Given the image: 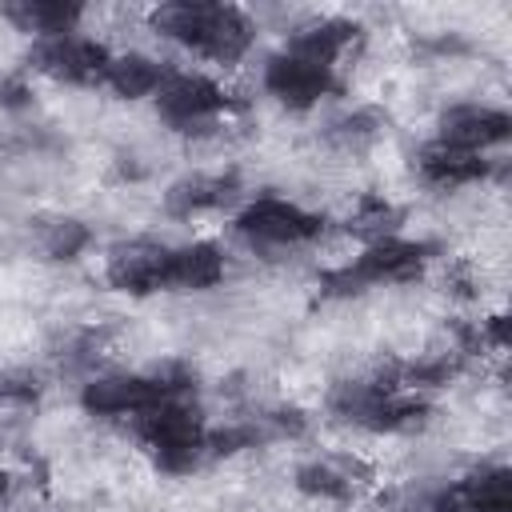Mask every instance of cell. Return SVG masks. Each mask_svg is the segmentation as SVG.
I'll return each mask as SVG.
<instances>
[{
    "instance_id": "6da1fadb",
    "label": "cell",
    "mask_w": 512,
    "mask_h": 512,
    "mask_svg": "<svg viewBox=\"0 0 512 512\" xmlns=\"http://www.w3.org/2000/svg\"><path fill=\"white\" fill-rule=\"evenodd\" d=\"M156 28L212 60H236L252 40L248 20L228 4H164Z\"/></svg>"
},
{
    "instance_id": "7a4b0ae2",
    "label": "cell",
    "mask_w": 512,
    "mask_h": 512,
    "mask_svg": "<svg viewBox=\"0 0 512 512\" xmlns=\"http://www.w3.org/2000/svg\"><path fill=\"white\" fill-rule=\"evenodd\" d=\"M140 436L156 448V456H160L164 468H188L196 460V452L204 448L200 420L188 408L172 404V400L140 412Z\"/></svg>"
},
{
    "instance_id": "3957f363",
    "label": "cell",
    "mask_w": 512,
    "mask_h": 512,
    "mask_svg": "<svg viewBox=\"0 0 512 512\" xmlns=\"http://www.w3.org/2000/svg\"><path fill=\"white\" fill-rule=\"evenodd\" d=\"M176 384L164 380H144V376H108L84 388V408L100 416H120V412H148L164 400H172Z\"/></svg>"
},
{
    "instance_id": "277c9868",
    "label": "cell",
    "mask_w": 512,
    "mask_h": 512,
    "mask_svg": "<svg viewBox=\"0 0 512 512\" xmlns=\"http://www.w3.org/2000/svg\"><path fill=\"white\" fill-rule=\"evenodd\" d=\"M240 232L260 244H300L320 232V220L288 200H256L240 216Z\"/></svg>"
},
{
    "instance_id": "5b68a950",
    "label": "cell",
    "mask_w": 512,
    "mask_h": 512,
    "mask_svg": "<svg viewBox=\"0 0 512 512\" xmlns=\"http://www.w3.org/2000/svg\"><path fill=\"white\" fill-rule=\"evenodd\" d=\"M424 264V248L404 244V240H376L352 268L332 276V284H380V280H412Z\"/></svg>"
},
{
    "instance_id": "8992f818",
    "label": "cell",
    "mask_w": 512,
    "mask_h": 512,
    "mask_svg": "<svg viewBox=\"0 0 512 512\" xmlns=\"http://www.w3.org/2000/svg\"><path fill=\"white\" fill-rule=\"evenodd\" d=\"M32 60L60 80H100L108 68V52L84 36H52L32 52Z\"/></svg>"
},
{
    "instance_id": "52a82bcc",
    "label": "cell",
    "mask_w": 512,
    "mask_h": 512,
    "mask_svg": "<svg viewBox=\"0 0 512 512\" xmlns=\"http://www.w3.org/2000/svg\"><path fill=\"white\" fill-rule=\"evenodd\" d=\"M264 84L272 88V96H280L284 104L292 108H308L316 104L328 88H332V76L324 64H312L304 56H276L264 72Z\"/></svg>"
},
{
    "instance_id": "ba28073f",
    "label": "cell",
    "mask_w": 512,
    "mask_h": 512,
    "mask_svg": "<svg viewBox=\"0 0 512 512\" xmlns=\"http://www.w3.org/2000/svg\"><path fill=\"white\" fill-rule=\"evenodd\" d=\"M160 108L176 124H196V120H208L224 108V92L208 76L180 72V76H168L160 84Z\"/></svg>"
},
{
    "instance_id": "9c48e42d",
    "label": "cell",
    "mask_w": 512,
    "mask_h": 512,
    "mask_svg": "<svg viewBox=\"0 0 512 512\" xmlns=\"http://www.w3.org/2000/svg\"><path fill=\"white\" fill-rule=\"evenodd\" d=\"M508 128H512V120H508L504 112L480 108V104H464V108L444 112V120H440V144L476 152V148L500 144V140L508 136Z\"/></svg>"
},
{
    "instance_id": "30bf717a",
    "label": "cell",
    "mask_w": 512,
    "mask_h": 512,
    "mask_svg": "<svg viewBox=\"0 0 512 512\" xmlns=\"http://www.w3.org/2000/svg\"><path fill=\"white\" fill-rule=\"evenodd\" d=\"M168 256L164 248L156 244H128V248H116L112 252V264H108V280L124 292H156V288H168Z\"/></svg>"
},
{
    "instance_id": "8fae6325",
    "label": "cell",
    "mask_w": 512,
    "mask_h": 512,
    "mask_svg": "<svg viewBox=\"0 0 512 512\" xmlns=\"http://www.w3.org/2000/svg\"><path fill=\"white\" fill-rule=\"evenodd\" d=\"M508 508H512V476L504 468L464 480L436 504V512H508Z\"/></svg>"
},
{
    "instance_id": "7c38bea8",
    "label": "cell",
    "mask_w": 512,
    "mask_h": 512,
    "mask_svg": "<svg viewBox=\"0 0 512 512\" xmlns=\"http://www.w3.org/2000/svg\"><path fill=\"white\" fill-rule=\"evenodd\" d=\"M224 276V260L212 244H188L168 256V284L176 288H212Z\"/></svg>"
},
{
    "instance_id": "4fadbf2b",
    "label": "cell",
    "mask_w": 512,
    "mask_h": 512,
    "mask_svg": "<svg viewBox=\"0 0 512 512\" xmlns=\"http://www.w3.org/2000/svg\"><path fill=\"white\" fill-rule=\"evenodd\" d=\"M420 172L436 184H468L484 176V160L476 152L464 148H448V144H432L420 152Z\"/></svg>"
},
{
    "instance_id": "5bb4252c",
    "label": "cell",
    "mask_w": 512,
    "mask_h": 512,
    "mask_svg": "<svg viewBox=\"0 0 512 512\" xmlns=\"http://www.w3.org/2000/svg\"><path fill=\"white\" fill-rule=\"evenodd\" d=\"M8 16L24 28V32H40V36H68V28L80 20V8L76 4H48V0H24V4H12Z\"/></svg>"
},
{
    "instance_id": "9a60e30c",
    "label": "cell",
    "mask_w": 512,
    "mask_h": 512,
    "mask_svg": "<svg viewBox=\"0 0 512 512\" xmlns=\"http://www.w3.org/2000/svg\"><path fill=\"white\" fill-rule=\"evenodd\" d=\"M104 80L120 92V96H148L164 84V72L148 60V56H116L104 68Z\"/></svg>"
},
{
    "instance_id": "2e32d148",
    "label": "cell",
    "mask_w": 512,
    "mask_h": 512,
    "mask_svg": "<svg viewBox=\"0 0 512 512\" xmlns=\"http://www.w3.org/2000/svg\"><path fill=\"white\" fill-rule=\"evenodd\" d=\"M352 24H340V20H332V24H316V28H304L300 36H296V44H292V56H304V60H312V64H324L328 68V60H336L340 56V48L352 40Z\"/></svg>"
},
{
    "instance_id": "e0dca14e",
    "label": "cell",
    "mask_w": 512,
    "mask_h": 512,
    "mask_svg": "<svg viewBox=\"0 0 512 512\" xmlns=\"http://www.w3.org/2000/svg\"><path fill=\"white\" fill-rule=\"evenodd\" d=\"M232 196V180L228 176H192V180H180L168 196V204L176 212H200V208H212V204H224Z\"/></svg>"
},
{
    "instance_id": "ac0fdd59",
    "label": "cell",
    "mask_w": 512,
    "mask_h": 512,
    "mask_svg": "<svg viewBox=\"0 0 512 512\" xmlns=\"http://www.w3.org/2000/svg\"><path fill=\"white\" fill-rule=\"evenodd\" d=\"M44 244H48V252H52L56 260H72V256L88 244V228L76 224V220H56V224H48Z\"/></svg>"
},
{
    "instance_id": "d6986e66",
    "label": "cell",
    "mask_w": 512,
    "mask_h": 512,
    "mask_svg": "<svg viewBox=\"0 0 512 512\" xmlns=\"http://www.w3.org/2000/svg\"><path fill=\"white\" fill-rule=\"evenodd\" d=\"M300 488H304V492H324V496H344V492H348L344 476H336V472L324 468V464L304 468V472H300Z\"/></svg>"
},
{
    "instance_id": "ffe728a7",
    "label": "cell",
    "mask_w": 512,
    "mask_h": 512,
    "mask_svg": "<svg viewBox=\"0 0 512 512\" xmlns=\"http://www.w3.org/2000/svg\"><path fill=\"white\" fill-rule=\"evenodd\" d=\"M388 220H392V208H388L384 200H364V204H360V212L352 216L356 232H384V228H388Z\"/></svg>"
},
{
    "instance_id": "44dd1931",
    "label": "cell",
    "mask_w": 512,
    "mask_h": 512,
    "mask_svg": "<svg viewBox=\"0 0 512 512\" xmlns=\"http://www.w3.org/2000/svg\"><path fill=\"white\" fill-rule=\"evenodd\" d=\"M0 396H20V400H28V396H36V388H32V384H20V380H12V376H4V380H0Z\"/></svg>"
},
{
    "instance_id": "7402d4cb",
    "label": "cell",
    "mask_w": 512,
    "mask_h": 512,
    "mask_svg": "<svg viewBox=\"0 0 512 512\" xmlns=\"http://www.w3.org/2000/svg\"><path fill=\"white\" fill-rule=\"evenodd\" d=\"M4 492H8V476L0 472V496H4Z\"/></svg>"
}]
</instances>
